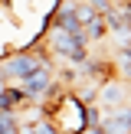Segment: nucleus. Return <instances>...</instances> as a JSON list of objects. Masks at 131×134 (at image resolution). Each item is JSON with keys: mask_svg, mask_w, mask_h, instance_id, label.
<instances>
[{"mask_svg": "<svg viewBox=\"0 0 131 134\" xmlns=\"http://www.w3.org/2000/svg\"><path fill=\"white\" fill-rule=\"evenodd\" d=\"M30 134H59V131H56V124H52V121H49V118H46V115H39L36 121H33V128H30Z\"/></svg>", "mask_w": 131, "mask_h": 134, "instance_id": "6e6552de", "label": "nucleus"}, {"mask_svg": "<svg viewBox=\"0 0 131 134\" xmlns=\"http://www.w3.org/2000/svg\"><path fill=\"white\" fill-rule=\"evenodd\" d=\"M98 128H102L105 134H131V105L102 115V124H98Z\"/></svg>", "mask_w": 131, "mask_h": 134, "instance_id": "39448f33", "label": "nucleus"}, {"mask_svg": "<svg viewBox=\"0 0 131 134\" xmlns=\"http://www.w3.org/2000/svg\"><path fill=\"white\" fill-rule=\"evenodd\" d=\"M26 105H30V102H26V95L20 92V85H3V88H0V111L20 115Z\"/></svg>", "mask_w": 131, "mask_h": 134, "instance_id": "423d86ee", "label": "nucleus"}, {"mask_svg": "<svg viewBox=\"0 0 131 134\" xmlns=\"http://www.w3.org/2000/svg\"><path fill=\"white\" fill-rule=\"evenodd\" d=\"M128 102H131V88H128V82H121V79H108V82L98 85L95 105L102 108V115H108V111H115V108H124Z\"/></svg>", "mask_w": 131, "mask_h": 134, "instance_id": "20e7f679", "label": "nucleus"}, {"mask_svg": "<svg viewBox=\"0 0 131 134\" xmlns=\"http://www.w3.org/2000/svg\"><path fill=\"white\" fill-rule=\"evenodd\" d=\"M111 69L118 72L115 79H121V82H131V43L118 46L115 56H111Z\"/></svg>", "mask_w": 131, "mask_h": 134, "instance_id": "0eeeda50", "label": "nucleus"}, {"mask_svg": "<svg viewBox=\"0 0 131 134\" xmlns=\"http://www.w3.org/2000/svg\"><path fill=\"white\" fill-rule=\"evenodd\" d=\"M52 82H56V65H52V62H43L36 72H30V75L20 82V92L26 95V102H30V105H39Z\"/></svg>", "mask_w": 131, "mask_h": 134, "instance_id": "7ed1b4c3", "label": "nucleus"}, {"mask_svg": "<svg viewBox=\"0 0 131 134\" xmlns=\"http://www.w3.org/2000/svg\"><path fill=\"white\" fill-rule=\"evenodd\" d=\"M43 46L46 52H49L52 62H62V65H82L85 59H89V39L85 36H72V33L66 30H56V26H49V30L43 33Z\"/></svg>", "mask_w": 131, "mask_h": 134, "instance_id": "f03ea898", "label": "nucleus"}, {"mask_svg": "<svg viewBox=\"0 0 131 134\" xmlns=\"http://www.w3.org/2000/svg\"><path fill=\"white\" fill-rule=\"evenodd\" d=\"M39 111L56 124L59 134H82V131H85V105L72 95V88L62 92L59 98L43 102V105H39Z\"/></svg>", "mask_w": 131, "mask_h": 134, "instance_id": "f257e3e1", "label": "nucleus"}, {"mask_svg": "<svg viewBox=\"0 0 131 134\" xmlns=\"http://www.w3.org/2000/svg\"><path fill=\"white\" fill-rule=\"evenodd\" d=\"M82 3H89V7H95L98 13H108L111 7H115V0H82Z\"/></svg>", "mask_w": 131, "mask_h": 134, "instance_id": "1a4fd4ad", "label": "nucleus"}]
</instances>
